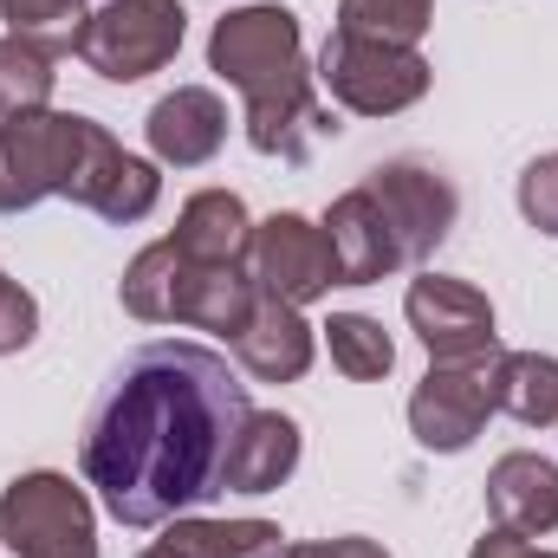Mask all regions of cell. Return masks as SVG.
Wrapping results in <instances>:
<instances>
[{
    "label": "cell",
    "mask_w": 558,
    "mask_h": 558,
    "mask_svg": "<svg viewBox=\"0 0 558 558\" xmlns=\"http://www.w3.org/2000/svg\"><path fill=\"white\" fill-rule=\"evenodd\" d=\"M182 33H189L182 0H105L98 13L78 20L72 52L85 72H98L111 85H137L182 52Z\"/></svg>",
    "instance_id": "cell-3"
},
{
    "label": "cell",
    "mask_w": 558,
    "mask_h": 558,
    "mask_svg": "<svg viewBox=\"0 0 558 558\" xmlns=\"http://www.w3.org/2000/svg\"><path fill=\"white\" fill-rule=\"evenodd\" d=\"M468 558H558V553H546L539 539H526V533H513V526H487Z\"/></svg>",
    "instance_id": "cell-29"
},
{
    "label": "cell",
    "mask_w": 558,
    "mask_h": 558,
    "mask_svg": "<svg viewBox=\"0 0 558 558\" xmlns=\"http://www.w3.org/2000/svg\"><path fill=\"white\" fill-rule=\"evenodd\" d=\"M137 558H175V553H169V546H149V553H137Z\"/></svg>",
    "instance_id": "cell-30"
},
{
    "label": "cell",
    "mask_w": 558,
    "mask_h": 558,
    "mask_svg": "<svg viewBox=\"0 0 558 558\" xmlns=\"http://www.w3.org/2000/svg\"><path fill=\"white\" fill-rule=\"evenodd\" d=\"M85 131H92V118L52 111V105L0 118V215H26L46 195L65 202L78 149H85Z\"/></svg>",
    "instance_id": "cell-6"
},
{
    "label": "cell",
    "mask_w": 558,
    "mask_h": 558,
    "mask_svg": "<svg viewBox=\"0 0 558 558\" xmlns=\"http://www.w3.org/2000/svg\"><path fill=\"white\" fill-rule=\"evenodd\" d=\"M85 0H0V33H78Z\"/></svg>",
    "instance_id": "cell-26"
},
{
    "label": "cell",
    "mask_w": 558,
    "mask_h": 558,
    "mask_svg": "<svg viewBox=\"0 0 558 558\" xmlns=\"http://www.w3.org/2000/svg\"><path fill=\"white\" fill-rule=\"evenodd\" d=\"M175 254H189L195 267H247L254 247V215L234 189H195L175 215Z\"/></svg>",
    "instance_id": "cell-17"
},
{
    "label": "cell",
    "mask_w": 558,
    "mask_h": 558,
    "mask_svg": "<svg viewBox=\"0 0 558 558\" xmlns=\"http://www.w3.org/2000/svg\"><path fill=\"white\" fill-rule=\"evenodd\" d=\"M189 260V254H182ZM260 305V286L247 267H182V292H175V318L169 325H189V331H215V338H234Z\"/></svg>",
    "instance_id": "cell-18"
},
{
    "label": "cell",
    "mask_w": 558,
    "mask_h": 558,
    "mask_svg": "<svg viewBox=\"0 0 558 558\" xmlns=\"http://www.w3.org/2000/svg\"><path fill=\"white\" fill-rule=\"evenodd\" d=\"M156 533H162L156 546H169L175 558H279L286 553V533L274 520H195V513H182V520H169Z\"/></svg>",
    "instance_id": "cell-20"
},
{
    "label": "cell",
    "mask_w": 558,
    "mask_h": 558,
    "mask_svg": "<svg viewBox=\"0 0 558 558\" xmlns=\"http://www.w3.org/2000/svg\"><path fill=\"white\" fill-rule=\"evenodd\" d=\"M7 286H13V279H7V274H0V292H7Z\"/></svg>",
    "instance_id": "cell-31"
},
{
    "label": "cell",
    "mask_w": 558,
    "mask_h": 558,
    "mask_svg": "<svg viewBox=\"0 0 558 558\" xmlns=\"http://www.w3.org/2000/svg\"><path fill=\"white\" fill-rule=\"evenodd\" d=\"M228 344H234V357H241V371H247L254 384H299V377L312 371V357H318V325H305L299 305L260 292L254 318H247Z\"/></svg>",
    "instance_id": "cell-14"
},
{
    "label": "cell",
    "mask_w": 558,
    "mask_h": 558,
    "mask_svg": "<svg viewBox=\"0 0 558 558\" xmlns=\"http://www.w3.org/2000/svg\"><path fill=\"white\" fill-rule=\"evenodd\" d=\"M65 202L92 208V215H98V221H111V228H131V221H143V215H156V202H162V175H156V162L131 156L124 143L92 118Z\"/></svg>",
    "instance_id": "cell-11"
},
{
    "label": "cell",
    "mask_w": 558,
    "mask_h": 558,
    "mask_svg": "<svg viewBox=\"0 0 558 558\" xmlns=\"http://www.w3.org/2000/svg\"><path fill=\"white\" fill-rule=\"evenodd\" d=\"M325 241H331V260H338V286H377V279L403 274L410 260H403V241H397V228L384 221V208H377V195L357 182V189H344L331 208H325Z\"/></svg>",
    "instance_id": "cell-12"
},
{
    "label": "cell",
    "mask_w": 558,
    "mask_h": 558,
    "mask_svg": "<svg viewBox=\"0 0 558 558\" xmlns=\"http://www.w3.org/2000/svg\"><path fill=\"white\" fill-rule=\"evenodd\" d=\"M364 189L377 195L384 221L397 228V241H403V260H410V267H422V260L454 234L461 195H454V182H448L441 169H428V162H416V156H397V162L371 169V175H364Z\"/></svg>",
    "instance_id": "cell-10"
},
{
    "label": "cell",
    "mask_w": 558,
    "mask_h": 558,
    "mask_svg": "<svg viewBox=\"0 0 558 558\" xmlns=\"http://www.w3.org/2000/svg\"><path fill=\"white\" fill-rule=\"evenodd\" d=\"M0 546L13 558H98V513L72 474L33 468L0 494Z\"/></svg>",
    "instance_id": "cell-5"
},
{
    "label": "cell",
    "mask_w": 558,
    "mask_h": 558,
    "mask_svg": "<svg viewBox=\"0 0 558 558\" xmlns=\"http://www.w3.org/2000/svg\"><path fill=\"white\" fill-rule=\"evenodd\" d=\"M299 422L279 416V410H247V422L234 428L228 441V461H221V494H279L299 468Z\"/></svg>",
    "instance_id": "cell-16"
},
{
    "label": "cell",
    "mask_w": 558,
    "mask_h": 558,
    "mask_svg": "<svg viewBox=\"0 0 558 558\" xmlns=\"http://www.w3.org/2000/svg\"><path fill=\"white\" fill-rule=\"evenodd\" d=\"M487 513H494V526H513L526 539L558 533V461L533 454V448L500 454L487 468Z\"/></svg>",
    "instance_id": "cell-15"
},
{
    "label": "cell",
    "mask_w": 558,
    "mask_h": 558,
    "mask_svg": "<svg viewBox=\"0 0 558 558\" xmlns=\"http://www.w3.org/2000/svg\"><path fill=\"white\" fill-rule=\"evenodd\" d=\"M208 72L241 92V124H247V143L260 156L305 162L312 143L344 131L338 111L318 98V78L305 65L299 13L279 0H254V7H234L228 20H215Z\"/></svg>",
    "instance_id": "cell-2"
},
{
    "label": "cell",
    "mask_w": 558,
    "mask_h": 558,
    "mask_svg": "<svg viewBox=\"0 0 558 558\" xmlns=\"http://www.w3.org/2000/svg\"><path fill=\"white\" fill-rule=\"evenodd\" d=\"M65 52H72V33H0V118L46 111Z\"/></svg>",
    "instance_id": "cell-19"
},
{
    "label": "cell",
    "mask_w": 558,
    "mask_h": 558,
    "mask_svg": "<svg viewBox=\"0 0 558 558\" xmlns=\"http://www.w3.org/2000/svg\"><path fill=\"white\" fill-rule=\"evenodd\" d=\"M33 338H39V299L26 286H7L0 292V357H20Z\"/></svg>",
    "instance_id": "cell-27"
},
{
    "label": "cell",
    "mask_w": 558,
    "mask_h": 558,
    "mask_svg": "<svg viewBox=\"0 0 558 558\" xmlns=\"http://www.w3.org/2000/svg\"><path fill=\"white\" fill-rule=\"evenodd\" d=\"M182 254H175V241L162 234V241H149L137 260L124 267L118 279V299H124V312L143 318V325H169L175 318V292H182Z\"/></svg>",
    "instance_id": "cell-22"
},
{
    "label": "cell",
    "mask_w": 558,
    "mask_h": 558,
    "mask_svg": "<svg viewBox=\"0 0 558 558\" xmlns=\"http://www.w3.org/2000/svg\"><path fill=\"white\" fill-rule=\"evenodd\" d=\"M247 274H254V286H260L267 299H286V305H299V312H305L312 299H325V292L338 286V260H331L325 228L286 208V215L254 221Z\"/></svg>",
    "instance_id": "cell-8"
},
{
    "label": "cell",
    "mask_w": 558,
    "mask_h": 558,
    "mask_svg": "<svg viewBox=\"0 0 558 558\" xmlns=\"http://www.w3.org/2000/svg\"><path fill=\"white\" fill-rule=\"evenodd\" d=\"M403 318H410V331L422 338L428 364H474V357H494V351H500L494 299H487L474 279H454V274L410 279Z\"/></svg>",
    "instance_id": "cell-7"
},
{
    "label": "cell",
    "mask_w": 558,
    "mask_h": 558,
    "mask_svg": "<svg viewBox=\"0 0 558 558\" xmlns=\"http://www.w3.org/2000/svg\"><path fill=\"white\" fill-rule=\"evenodd\" d=\"M520 215H526V228H539V234L558 241V149L553 156H533L520 169Z\"/></svg>",
    "instance_id": "cell-25"
},
{
    "label": "cell",
    "mask_w": 558,
    "mask_h": 558,
    "mask_svg": "<svg viewBox=\"0 0 558 558\" xmlns=\"http://www.w3.org/2000/svg\"><path fill=\"white\" fill-rule=\"evenodd\" d=\"M500 357V351H494ZM494 357L474 364H428V377L410 397V435L428 454H461L494 416Z\"/></svg>",
    "instance_id": "cell-9"
},
{
    "label": "cell",
    "mask_w": 558,
    "mask_h": 558,
    "mask_svg": "<svg viewBox=\"0 0 558 558\" xmlns=\"http://www.w3.org/2000/svg\"><path fill=\"white\" fill-rule=\"evenodd\" d=\"M279 558H390L377 539H364V533H344V539H286V553Z\"/></svg>",
    "instance_id": "cell-28"
},
{
    "label": "cell",
    "mask_w": 558,
    "mask_h": 558,
    "mask_svg": "<svg viewBox=\"0 0 558 558\" xmlns=\"http://www.w3.org/2000/svg\"><path fill=\"white\" fill-rule=\"evenodd\" d=\"M143 137H149V156H156V162H169V169H202V162H215L221 143H228V105H221V92H208V85H175L169 98L149 105Z\"/></svg>",
    "instance_id": "cell-13"
},
{
    "label": "cell",
    "mask_w": 558,
    "mask_h": 558,
    "mask_svg": "<svg viewBox=\"0 0 558 558\" xmlns=\"http://www.w3.org/2000/svg\"><path fill=\"white\" fill-rule=\"evenodd\" d=\"M494 410L520 428H558V357L546 351H500L494 357Z\"/></svg>",
    "instance_id": "cell-21"
},
{
    "label": "cell",
    "mask_w": 558,
    "mask_h": 558,
    "mask_svg": "<svg viewBox=\"0 0 558 558\" xmlns=\"http://www.w3.org/2000/svg\"><path fill=\"white\" fill-rule=\"evenodd\" d=\"M435 26V0H338V33L384 39V46H422Z\"/></svg>",
    "instance_id": "cell-24"
},
{
    "label": "cell",
    "mask_w": 558,
    "mask_h": 558,
    "mask_svg": "<svg viewBox=\"0 0 558 558\" xmlns=\"http://www.w3.org/2000/svg\"><path fill=\"white\" fill-rule=\"evenodd\" d=\"M318 331H325L331 364H338L351 384H384V377L397 371V344H390V331H384L371 312H331V325H318Z\"/></svg>",
    "instance_id": "cell-23"
},
{
    "label": "cell",
    "mask_w": 558,
    "mask_h": 558,
    "mask_svg": "<svg viewBox=\"0 0 558 558\" xmlns=\"http://www.w3.org/2000/svg\"><path fill=\"white\" fill-rule=\"evenodd\" d=\"M247 410V384L221 351L189 338L137 344L85 416V487L131 533L169 526L221 494V461Z\"/></svg>",
    "instance_id": "cell-1"
},
{
    "label": "cell",
    "mask_w": 558,
    "mask_h": 558,
    "mask_svg": "<svg viewBox=\"0 0 558 558\" xmlns=\"http://www.w3.org/2000/svg\"><path fill=\"white\" fill-rule=\"evenodd\" d=\"M318 92H331L338 111L351 118H397L428 98V59L422 46H384V39H357V33H338L325 39L318 52Z\"/></svg>",
    "instance_id": "cell-4"
}]
</instances>
